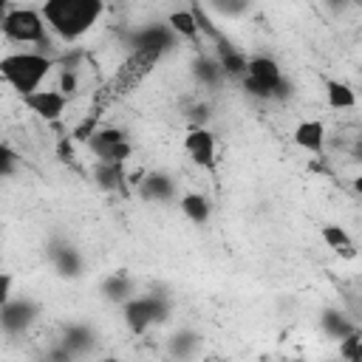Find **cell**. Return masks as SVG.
<instances>
[{
    "label": "cell",
    "instance_id": "6da1fadb",
    "mask_svg": "<svg viewBox=\"0 0 362 362\" xmlns=\"http://www.w3.org/2000/svg\"><path fill=\"white\" fill-rule=\"evenodd\" d=\"M107 0H42L40 11L62 42H76L82 40L105 14Z\"/></svg>",
    "mask_w": 362,
    "mask_h": 362
},
{
    "label": "cell",
    "instance_id": "7a4b0ae2",
    "mask_svg": "<svg viewBox=\"0 0 362 362\" xmlns=\"http://www.w3.org/2000/svg\"><path fill=\"white\" fill-rule=\"evenodd\" d=\"M54 65H57V59L45 51H14L0 59V76L20 96H25L37 88H42V82Z\"/></svg>",
    "mask_w": 362,
    "mask_h": 362
},
{
    "label": "cell",
    "instance_id": "3957f363",
    "mask_svg": "<svg viewBox=\"0 0 362 362\" xmlns=\"http://www.w3.org/2000/svg\"><path fill=\"white\" fill-rule=\"evenodd\" d=\"M243 88L257 99H283L288 96V82L283 76V68L277 59L266 54H255L246 62V74L240 76Z\"/></svg>",
    "mask_w": 362,
    "mask_h": 362
},
{
    "label": "cell",
    "instance_id": "277c9868",
    "mask_svg": "<svg viewBox=\"0 0 362 362\" xmlns=\"http://www.w3.org/2000/svg\"><path fill=\"white\" fill-rule=\"evenodd\" d=\"M3 37L11 42H23V45H45L48 42V23L42 17L40 8L31 6H17V8H6L3 14Z\"/></svg>",
    "mask_w": 362,
    "mask_h": 362
},
{
    "label": "cell",
    "instance_id": "5b68a950",
    "mask_svg": "<svg viewBox=\"0 0 362 362\" xmlns=\"http://www.w3.org/2000/svg\"><path fill=\"white\" fill-rule=\"evenodd\" d=\"M158 62H161V54L144 51V48H130V54L124 57V62H122V65L116 68V74L110 76L107 93H110L113 99L133 93V90L153 74V68H156Z\"/></svg>",
    "mask_w": 362,
    "mask_h": 362
},
{
    "label": "cell",
    "instance_id": "8992f818",
    "mask_svg": "<svg viewBox=\"0 0 362 362\" xmlns=\"http://www.w3.org/2000/svg\"><path fill=\"white\" fill-rule=\"evenodd\" d=\"M122 314L133 334H144L170 317V303L164 294H133L127 303H122Z\"/></svg>",
    "mask_w": 362,
    "mask_h": 362
},
{
    "label": "cell",
    "instance_id": "52a82bcc",
    "mask_svg": "<svg viewBox=\"0 0 362 362\" xmlns=\"http://www.w3.org/2000/svg\"><path fill=\"white\" fill-rule=\"evenodd\" d=\"M85 144H88V150L93 153L96 161H119V164H127V158L133 156V144H130L127 133L122 127H113V124L96 127L85 139Z\"/></svg>",
    "mask_w": 362,
    "mask_h": 362
},
{
    "label": "cell",
    "instance_id": "ba28073f",
    "mask_svg": "<svg viewBox=\"0 0 362 362\" xmlns=\"http://www.w3.org/2000/svg\"><path fill=\"white\" fill-rule=\"evenodd\" d=\"M40 317V303H34L31 297H11L6 303H0V328L6 337H20L25 334Z\"/></svg>",
    "mask_w": 362,
    "mask_h": 362
},
{
    "label": "cell",
    "instance_id": "9c48e42d",
    "mask_svg": "<svg viewBox=\"0 0 362 362\" xmlns=\"http://www.w3.org/2000/svg\"><path fill=\"white\" fill-rule=\"evenodd\" d=\"M23 99V105L37 116V119H42V122H59L62 116H65V107H68V93H62L59 88H37V90H31V93H25V96H20Z\"/></svg>",
    "mask_w": 362,
    "mask_h": 362
},
{
    "label": "cell",
    "instance_id": "30bf717a",
    "mask_svg": "<svg viewBox=\"0 0 362 362\" xmlns=\"http://www.w3.org/2000/svg\"><path fill=\"white\" fill-rule=\"evenodd\" d=\"M184 153L192 164L204 167V170H212L215 161H218V139L209 127L204 124H192L187 133H184Z\"/></svg>",
    "mask_w": 362,
    "mask_h": 362
},
{
    "label": "cell",
    "instance_id": "8fae6325",
    "mask_svg": "<svg viewBox=\"0 0 362 362\" xmlns=\"http://www.w3.org/2000/svg\"><path fill=\"white\" fill-rule=\"evenodd\" d=\"M178 42L175 31L167 23H153V25H141L130 34V48H144V51H156V54H167L173 45Z\"/></svg>",
    "mask_w": 362,
    "mask_h": 362
},
{
    "label": "cell",
    "instance_id": "7c38bea8",
    "mask_svg": "<svg viewBox=\"0 0 362 362\" xmlns=\"http://www.w3.org/2000/svg\"><path fill=\"white\" fill-rule=\"evenodd\" d=\"M291 141H294L300 150H305V153L322 158V156H325V144H328L325 122H322V119H300V122L294 124V130H291Z\"/></svg>",
    "mask_w": 362,
    "mask_h": 362
},
{
    "label": "cell",
    "instance_id": "4fadbf2b",
    "mask_svg": "<svg viewBox=\"0 0 362 362\" xmlns=\"http://www.w3.org/2000/svg\"><path fill=\"white\" fill-rule=\"evenodd\" d=\"M48 260H51V266L57 269L59 277H71V280L79 277L82 269H85V260H82L79 249L71 246V243H65V240L51 243V249H48Z\"/></svg>",
    "mask_w": 362,
    "mask_h": 362
},
{
    "label": "cell",
    "instance_id": "5bb4252c",
    "mask_svg": "<svg viewBox=\"0 0 362 362\" xmlns=\"http://www.w3.org/2000/svg\"><path fill=\"white\" fill-rule=\"evenodd\" d=\"M136 189H139V198L141 201H170L175 195V181L167 175V173H147L141 181H136Z\"/></svg>",
    "mask_w": 362,
    "mask_h": 362
},
{
    "label": "cell",
    "instance_id": "9a60e30c",
    "mask_svg": "<svg viewBox=\"0 0 362 362\" xmlns=\"http://www.w3.org/2000/svg\"><path fill=\"white\" fill-rule=\"evenodd\" d=\"M320 240H322L334 255H339L342 260H354V257H356V243H354L351 232H348L345 226H339V223H322V226H320Z\"/></svg>",
    "mask_w": 362,
    "mask_h": 362
},
{
    "label": "cell",
    "instance_id": "2e32d148",
    "mask_svg": "<svg viewBox=\"0 0 362 362\" xmlns=\"http://www.w3.org/2000/svg\"><path fill=\"white\" fill-rule=\"evenodd\" d=\"M167 25L175 31L178 40H187L192 45H201L204 34H201V25H198V17H195V8H175L167 14Z\"/></svg>",
    "mask_w": 362,
    "mask_h": 362
},
{
    "label": "cell",
    "instance_id": "e0dca14e",
    "mask_svg": "<svg viewBox=\"0 0 362 362\" xmlns=\"http://www.w3.org/2000/svg\"><path fill=\"white\" fill-rule=\"evenodd\" d=\"M93 178L105 192H127V184H130L124 164H119V161H96Z\"/></svg>",
    "mask_w": 362,
    "mask_h": 362
},
{
    "label": "cell",
    "instance_id": "ac0fdd59",
    "mask_svg": "<svg viewBox=\"0 0 362 362\" xmlns=\"http://www.w3.org/2000/svg\"><path fill=\"white\" fill-rule=\"evenodd\" d=\"M322 88H325V102H328L331 110H351V107H356V90L348 82L325 76Z\"/></svg>",
    "mask_w": 362,
    "mask_h": 362
},
{
    "label": "cell",
    "instance_id": "d6986e66",
    "mask_svg": "<svg viewBox=\"0 0 362 362\" xmlns=\"http://www.w3.org/2000/svg\"><path fill=\"white\" fill-rule=\"evenodd\" d=\"M178 206H181L184 218L189 223H195V226H204L212 218V204H209V198L204 192H184L178 198Z\"/></svg>",
    "mask_w": 362,
    "mask_h": 362
},
{
    "label": "cell",
    "instance_id": "ffe728a7",
    "mask_svg": "<svg viewBox=\"0 0 362 362\" xmlns=\"http://www.w3.org/2000/svg\"><path fill=\"white\" fill-rule=\"evenodd\" d=\"M192 74L206 88H218L223 82V76H226V71H223V65H221V59L215 54H198L195 62H192Z\"/></svg>",
    "mask_w": 362,
    "mask_h": 362
},
{
    "label": "cell",
    "instance_id": "44dd1931",
    "mask_svg": "<svg viewBox=\"0 0 362 362\" xmlns=\"http://www.w3.org/2000/svg\"><path fill=\"white\" fill-rule=\"evenodd\" d=\"M102 294L105 300H113V303H127L133 297V280L127 274H119L113 272L110 277L102 280Z\"/></svg>",
    "mask_w": 362,
    "mask_h": 362
},
{
    "label": "cell",
    "instance_id": "7402d4cb",
    "mask_svg": "<svg viewBox=\"0 0 362 362\" xmlns=\"http://www.w3.org/2000/svg\"><path fill=\"white\" fill-rule=\"evenodd\" d=\"M90 345H93V331H88L85 325H71V328L65 331V342H62V348H65L71 356L85 354Z\"/></svg>",
    "mask_w": 362,
    "mask_h": 362
},
{
    "label": "cell",
    "instance_id": "603a6c76",
    "mask_svg": "<svg viewBox=\"0 0 362 362\" xmlns=\"http://www.w3.org/2000/svg\"><path fill=\"white\" fill-rule=\"evenodd\" d=\"M201 345V337L192 334V331H178L173 339H170V354L173 356H192Z\"/></svg>",
    "mask_w": 362,
    "mask_h": 362
},
{
    "label": "cell",
    "instance_id": "cb8c5ba5",
    "mask_svg": "<svg viewBox=\"0 0 362 362\" xmlns=\"http://www.w3.org/2000/svg\"><path fill=\"white\" fill-rule=\"evenodd\" d=\"M339 356L348 362H362V334L356 328L339 339Z\"/></svg>",
    "mask_w": 362,
    "mask_h": 362
},
{
    "label": "cell",
    "instance_id": "d4e9b609",
    "mask_svg": "<svg viewBox=\"0 0 362 362\" xmlns=\"http://www.w3.org/2000/svg\"><path fill=\"white\" fill-rule=\"evenodd\" d=\"M206 6L221 17H240L249 11L252 0H206Z\"/></svg>",
    "mask_w": 362,
    "mask_h": 362
},
{
    "label": "cell",
    "instance_id": "484cf974",
    "mask_svg": "<svg viewBox=\"0 0 362 362\" xmlns=\"http://www.w3.org/2000/svg\"><path fill=\"white\" fill-rule=\"evenodd\" d=\"M322 328H325L334 339H342L345 334H351V331H354V325H351V322H345V317H342L339 311H325V317H322Z\"/></svg>",
    "mask_w": 362,
    "mask_h": 362
},
{
    "label": "cell",
    "instance_id": "4316f807",
    "mask_svg": "<svg viewBox=\"0 0 362 362\" xmlns=\"http://www.w3.org/2000/svg\"><path fill=\"white\" fill-rule=\"evenodd\" d=\"M62 93H68V96H74L76 93V88H79V74H76V68H71V65H65L62 68V74H59V85H57Z\"/></svg>",
    "mask_w": 362,
    "mask_h": 362
},
{
    "label": "cell",
    "instance_id": "83f0119b",
    "mask_svg": "<svg viewBox=\"0 0 362 362\" xmlns=\"http://www.w3.org/2000/svg\"><path fill=\"white\" fill-rule=\"evenodd\" d=\"M14 161H17V156L11 153V147H8V144H3V147H0V167H3V175H11Z\"/></svg>",
    "mask_w": 362,
    "mask_h": 362
},
{
    "label": "cell",
    "instance_id": "f1b7e54d",
    "mask_svg": "<svg viewBox=\"0 0 362 362\" xmlns=\"http://www.w3.org/2000/svg\"><path fill=\"white\" fill-rule=\"evenodd\" d=\"M11 286H14L11 272H3V274H0V303H6V300H11V297H14Z\"/></svg>",
    "mask_w": 362,
    "mask_h": 362
},
{
    "label": "cell",
    "instance_id": "f546056e",
    "mask_svg": "<svg viewBox=\"0 0 362 362\" xmlns=\"http://www.w3.org/2000/svg\"><path fill=\"white\" fill-rule=\"evenodd\" d=\"M354 192H356V195H362V173L354 178Z\"/></svg>",
    "mask_w": 362,
    "mask_h": 362
},
{
    "label": "cell",
    "instance_id": "4dcf8cb0",
    "mask_svg": "<svg viewBox=\"0 0 362 362\" xmlns=\"http://www.w3.org/2000/svg\"><path fill=\"white\" fill-rule=\"evenodd\" d=\"M354 3H359V6H362V0H354Z\"/></svg>",
    "mask_w": 362,
    "mask_h": 362
}]
</instances>
